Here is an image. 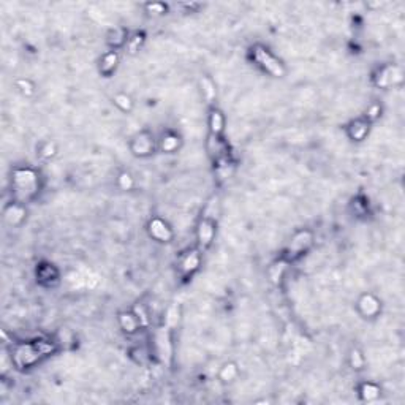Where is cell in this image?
I'll return each mask as SVG.
<instances>
[{
	"label": "cell",
	"instance_id": "21",
	"mask_svg": "<svg viewBox=\"0 0 405 405\" xmlns=\"http://www.w3.org/2000/svg\"><path fill=\"white\" fill-rule=\"evenodd\" d=\"M18 86L21 87V91H22L24 93H25V92H27V93H30V92H32V87H30V82H29V81H24V79H21V81L18 82Z\"/></svg>",
	"mask_w": 405,
	"mask_h": 405
},
{
	"label": "cell",
	"instance_id": "12",
	"mask_svg": "<svg viewBox=\"0 0 405 405\" xmlns=\"http://www.w3.org/2000/svg\"><path fill=\"white\" fill-rule=\"evenodd\" d=\"M367 130H369V127H367L366 122H363V120H356L350 129V136L353 139H363L367 135Z\"/></svg>",
	"mask_w": 405,
	"mask_h": 405
},
{
	"label": "cell",
	"instance_id": "19",
	"mask_svg": "<svg viewBox=\"0 0 405 405\" xmlns=\"http://www.w3.org/2000/svg\"><path fill=\"white\" fill-rule=\"evenodd\" d=\"M351 364L356 367V369H361L364 364V359H363V354H361L358 350H353L351 351Z\"/></svg>",
	"mask_w": 405,
	"mask_h": 405
},
{
	"label": "cell",
	"instance_id": "20",
	"mask_svg": "<svg viewBox=\"0 0 405 405\" xmlns=\"http://www.w3.org/2000/svg\"><path fill=\"white\" fill-rule=\"evenodd\" d=\"M147 8H149L152 13H157V15H160V13H165V10H166V6H165L163 3H149Z\"/></svg>",
	"mask_w": 405,
	"mask_h": 405
},
{
	"label": "cell",
	"instance_id": "8",
	"mask_svg": "<svg viewBox=\"0 0 405 405\" xmlns=\"http://www.w3.org/2000/svg\"><path fill=\"white\" fill-rule=\"evenodd\" d=\"M200 266V253L198 252H190L188 255L184 258V261L181 264V269L185 276L192 274L196 269H198Z\"/></svg>",
	"mask_w": 405,
	"mask_h": 405
},
{
	"label": "cell",
	"instance_id": "3",
	"mask_svg": "<svg viewBox=\"0 0 405 405\" xmlns=\"http://www.w3.org/2000/svg\"><path fill=\"white\" fill-rule=\"evenodd\" d=\"M255 55H257V60L261 63V65L268 70L269 73H272L274 76H282L283 74V68L282 65L278 63V60L276 57H272L268 49H263V48H257L255 51Z\"/></svg>",
	"mask_w": 405,
	"mask_h": 405
},
{
	"label": "cell",
	"instance_id": "15",
	"mask_svg": "<svg viewBox=\"0 0 405 405\" xmlns=\"http://www.w3.org/2000/svg\"><path fill=\"white\" fill-rule=\"evenodd\" d=\"M162 149L165 152H173L177 149V138L169 135V136H165L163 141H162Z\"/></svg>",
	"mask_w": 405,
	"mask_h": 405
},
{
	"label": "cell",
	"instance_id": "1",
	"mask_svg": "<svg viewBox=\"0 0 405 405\" xmlns=\"http://www.w3.org/2000/svg\"><path fill=\"white\" fill-rule=\"evenodd\" d=\"M53 350H54L53 345L44 344V342L21 345L15 353V363L19 367H29L32 364H35L41 356H44V354H49Z\"/></svg>",
	"mask_w": 405,
	"mask_h": 405
},
{
	"label": "cell",
	"instance_id": "2",
	"mask_svg": "<svg viewBox=\"0 0 405 405\" xmlns=\"http://www.w3.org/2000/svg\"><path fill=\"white\" fill-rule=\"evenodd\" d=\"M15 185H16V195L21 196L24 193L22 200L30 198L37 192V176L30 169H18L15 173Z\"/></svg>",
	"mask_w": 405,
	"mask_h": 405
},
{
	"label": "cell",
	"instance_id": "18",
	"mask_svg": "<svg viewBox=\"0 0 405 405\" xmlns=\"http://www.w3.org/2000/svg\"><path fill=\"white\" fill-rule=\"evenodd\" d=\"M119 185L124 190H130L133 187V177L129 173H122L119 176Z\"/></svg>",
	"mask_w": 405,
	"mask_h": 405
},
{
	"label": "cell",
	"instance_id": "7",
	"mask_svg": "<svg viewBox=\"0 0 405 405\" xmlns=\"http://www.w3.org/2000/svg\"><path fill=\"white\" fill-rule=\"evenodd\" d=\"M378 301L372 295H366L359 299V310L364 316H373L378 312Z\"/></svg>",
	"mask_w": 405,
	"mask_h": 405
},
{
	"label": "cell",
	"instance_id": "14",
	"mask_svg": "<svg viewBox=\"0 0 405 405\" xmlns=\"http://www.w3.org/2000/svg\"><path fill=\"white\" fill-rule=\"evenodd\" d=\"M236 373H238L236 366H234V364H226V366H223V369H221L220 377H221L223 382H231V380L236 377Z\"/></svg>",
	"mask_w": 405,
	"mask_h": 405
},
{
	"label": "cell",
	"instance_id": "16",
	"mask_svg": "<svg viewBox=\"0 0 405 405\" xmlns=\"http://www.w3.org/2000/svg\"><path fill=\"white\" fill-rule=\"evenodd\" d=\"M114 101H116V105L122 108L124 111H129L130 108H131V100H130V97H127V95H124V93L117 95V97L114 98Z\"/></svg>",
	"mask_w": 405,
	"mask_h": 405
},
{
	"label": "cell",
	"instance_id": "9",
	"mask_svg": "<svg viewBox=\"0 0 405 405\" xmlns=\"http://www.w3.org/2000/svg\"><path fill=\"white\" fill-rule=\"evenodd\" d=\"M119 321H120V326H122V329L125 332H135L138 326H139V320H138V316L135 315H131V313H120L119 316Z\"/></svg>",
	"mask_w": 405,
	"mask_h": 405
},
{
	"label": "cell",
	"instance_id": "11",
	"mask_svg": "<svg viewBox=\"0 0 405 405\" xmlns=\"http://www.w3.org/2000/svg\"><path fill=\"white\" fill-rule=\"evenodd\" d=\"M310 242H312V236H310V233L302 231L299 234H296V236L293 238V240H291V249H293L295 252H301V250H304V247H307Z\"/></svg>",
	"mask_w": 405,
	"mask_h": 405
},
{
	"label": "cell",
	"instance_id": "6",
	"mask_svg": "<svg viewBox=\"0 0 405 405\" xmlns=\"http://www.w3.org/2000/svg\"><path fill=\"white\" fill-rule=\"evenodd\" d=\"M214 239V221L211 219H202L198 228V240L202 249L211 245Z\"/></svg>",
	"mask_w": 405,
	"mask_h": 405
},
{
	"label": "cell",
	"instance_id": "5",
	"mask_svg": "<svg viewBox=\"0 0 405 405\" xmlns=\"http://www.w3.org/2000/svg\"><path fill=\"white\" fill-rule=\"evenodd\" d=\"M149 231H150V236L155 238L157 240H160V242H168V240L173 238V233L168 228V225L165 223L162 219H154L150 220L149 223Z\"/></svg>",
	"mask_w": 405,
	"mask_h": 405
},
{
	"label": "cell",
	"instance_id": "13",
	"mask_svg": "<svg viewBox=\"0 0 405 405\" xmlns=\"http://www.w3.org/2000/svg\"><path fill=\"white\" fill-rule=\"evenodd\" d=\"M211 130L214 136H220L221 130H223V116L219 111H212L211 114Z\"/></svg>",
	"mask_w": 405,
	"mask_h": 405
},
{
	"label": "cell",
	"instance_id": "17",
	"mask_svg": "<svg viewBox=\"0 0 405 405\" xmlns=\"http://www.w3.org/2000/svg\"><path fill=\"white\" fill-rule=\"evenodd\" d=\"M201 86H202V92L206 93V98H207V100H211V98L214 97V95H215L212 81H211V79H207V78H204V79L201 81Z\"/></svg>",
	"mask_w": 405,
	"mask_h": 405
},
{
	"label": "cell",
	"instance_id": "10",
	"mask_svg": "<svg viewBox=\"0 0 405 405\" xmlns=\"http://www.w3.org/2000/svg\"><path fill=\"white\" fill-rule=\"evenodd\" d=\"M116 65H117V54L116 53H108V54L103 55V59H101L100 72L103 74H106V76H110L114 72Z\"/></svg>",
	"mask_w": 405,
	"mask_h": 405
},
{
	"label": "cell",
	"instance_id": "4",
	"mask_svg": "<svg viewBox=\"0 0 405 405\" xmlns=\"http://www.w3.org/2000/svg\"><path fill=\"white\" fill-rule=\"evenodd\" d=\"M131 150L135 152L136 155H149L152 150H154V138H152L149 133H139V135L133 139L131 143Z\"/></svg>",
	"mask_w": 405,
	"mask_h": 405
}]
</instances>
